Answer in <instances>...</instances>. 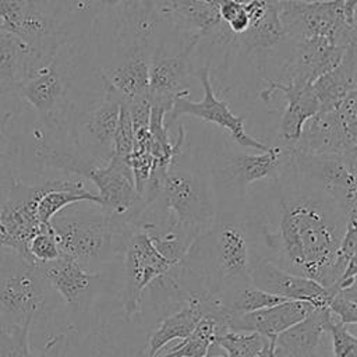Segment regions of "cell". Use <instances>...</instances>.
<instances>
[{
    "label": "cell",
    "instance_id": "6da1fadb",
    "mask_svg": "<svg viewBox=\"0 0 357 357\" xmlns=\"http://www.w3.org/2000/svg\"><path fill=\"white\" fill-rule=\"evenodd\" d=\"M244 208L261 261L324 287L335 284V255L350 218L331 197L297 176L287 158L275 178L247 194Z\"/></svg>",
    "mask_w": 357,
    "mask_h": 357
},
{
    "label": "cell",
    "instance_id": "7a4b0ae2",
    "mask_svg": "<svg viewBox=\"0 0 357 357\" xmlns=\"http://www.w3.org/2000/svg\"><path fill=\"white\" fill-rule=\"evenodd\" d=\"M258 262L255 234L243 202L216 211L212 225L195 237L169 273L187 298L206 301L251 283Z\"/></svg>",
    "mask_w": 357,
    "mask_h": 357
},
{
    "label": "cell",
    "instance_id": "3957f363",
    "mask_svg": "<svg viewBox=\"0 0 357 357\" xmlns=\"http://www.w3.org/2000/svg\"><path fill=\"white\" fill-rule=\"evenodd\" d=\"M74 205L50 220L61 255L89 272L120 271L127 241L135 227L124 215L100 206L82 209Z\"/></svg>",
    "mask_w": 357,
    "mask_h": 357
},
{
    "label": "cell",
    "instance_id": "277c9868",
    "mask_svg": "<svg viewBox=\"0 0 357 357\" xmlns=\"http://www.w3.org/2000/svg\"><path fill=\"white\" fill-rule=\"evenodd\" d=\"M141 202L167 213L192 240L208 229L216 216L211 174L198 165H188L184 149L169 166H158L152 172Z\"/></svg>",
    "mask_w": 357,
    "mask_h": 357
},
{
    "label": "cell",
    "instance_id": "5b68a950",
    "mask_svg": "<svg viewBox=\"0 0 357 357\" xmlns=\"http://www.w3.org/2000/svg\"><path fill=\"white\" fill-rule=\"evenodd\" d=\"M357 0H282L276 4L287 42L329 38L343 47L357 43Z\"/></svg>",
    "mask_w": 357,
    "mask_h": 357
},
{
    "label": "cell",
    "instance_id": "8992f818",
    "mask_svg": "<svg viewBox=\"0 0 357 357\" xmlns=\"http://www.w3.org/2000/svg\"><path fill=\"white\" fill-rule=\"evenodd\" d=\"M287 158L282 145L269 146L261 153L219 152L211 163L209 174L216 197V211L244 202L248 188L257 183L275 178Z\"/></svg>",
    "mask_w": 357,
    "mask_h": 357
},
{
    "label": "cell",
    "instance_id": "52a82bcc",
    "mask_svg": "<svg viewBox=\"0 0 357 357\" xmlns=\"http://www.w3.org/2000/svg\"><path fill=\"white\" fill-rule=\"evenodd\" d=\"M50 291L38 262L11 250L0 255V312L7 322L32 325L45 311Z\"/></svg>",
    "mask_w": 357,
    "mask_h": 357
},
{
    "label": "cell",
    "instance_id": "ba28073f",
    "mask_svg": "<svg viewBox=\"0 0 357 357\" xmlns=\"http://www.w3.org/2000/svg\"><path fill=\"white\" fill-rule=\"evenodd\" d=\"M0 29L21 39L40 67L67 40L52 0H0Z\"/></svg>",
    "mask_w": 357,
    "mask_h": 357
},
{
    "label": "cell",
    "instance_id": "9c48e42d",
    "mask_svg": "<svg viewBox=\"0 0 357 357\" xmlns=\"http://www.w3.org/2000/svg\"><path fill=\"white\" fill-rule=\"evenodd\" d=\"M38 266L50 289L77 315L88 314L106 296L121 294V269L89 272L64 255L50 262H38Z\"/></svg>",
    "mask_w": 357,
    "mask_h": 357
},
{
    "label": "cell",
    "instance_id": "30bf717a",
    "mask_svg": "<svg viewBox=\"0 0 357 357\" xmlns=\"http://www.w3.org/2000/svg\"><path fill=\"white\" fill-rule=\"evenodd\" d=\"M286 149L297 176L337 202L349 218L357 216V152L310 155Z\"/></svg>",
    "mask_w": 357,
    "mask_h": 357
},
{
    "label": "cell",
    "instance_id": "8fae6325",
    "mask_svg": "<svg viewBox=\"0 0 357 357\" xmlns=\"http://www.w3.org/2000/svg\"><path fill=\"white\" fill-rule=\"evenodd\" d=\"M103 96L85 107L75 109L71 121V139L75 148L96 167L113 156V138L123 98L100 78Z\"/></svg>",
    "mask_w": 357,
    "mask_h": 357
},
{
    "label": "cell",
    "instance_id": "7c38bea8",
    "mask_svg": "<svg viewBox=\"0 0 357 357\" xmlns=\"http://www.w3.org/2000/svg\"><path fill=\"white\" fill-rule=\"evenodd\" d=\"M289 149L310 155L357 152V91L335 109L310 119Z\"/></svg>",
    "mask_w": 357,
    "mask_h": 357
},
{
    "label": "cell",
    "instance_id": "4fadbf2b",
    "mask_svg": "<svg viewBox=\"0 0 357 357\" xmlns=\"http://www.w3.org/2000/svg\"><path fill=\"white\" fill-rule=\"evenodd\" d=\"M172 266L173 265L155 248L144 230L135 229L131 233L121 265L120 294L121 307L128 319L138 321L144 291L153 280L166 275Z\"/></svg>",
    "mask_w": 357,
    "mask_h": 357
},
{
    "label": "cell",
    "instance_id": "5bb4252c",
    "mask_svg": "<svg viewBox=\"0 0 357 357\" xmlns=\"http://www.w3.org/2000/svg\"><path fill=\"white\" fill-rule=\"evenodd\" d=\"M191 74L199 79L204 89V98L199 102L190 100L187 96L176 98L173 100L170 112L166 114L165 119L167 128L173 126L181 116H191L198 120L213 123L219 128H223L229 132L231 139L243 148H251L261 152L269 148L266 144L251 137L245 131L243 116L234 114L225 100L216 98L211 82V68L208 66L192 70Z\"/></svg>",
    "mask_w": 357,
    "mask_h": 357
},
{
    "label": "cell",
    "instance_id": "9a60e30c",
    "mask_svg": "<svg viewBox=\"0 0 357 357\" xmlns=\"http://www.w3.org/2000/svg\"><path fill=\"white\" fill-rule=\"evenodd\" d=\"M52 180L38 184H26L11 178L4 198H0V222L11 243V251L31 259L28 244L43 226L36 213L39 197L50 187Z\"/></svg>",
    "mask_w": 357,
    "mask_h": 357
},
{
    "label": "cell",
    "instance_id": "2e32d148",
    "mask_svg": "<svg viewBox=\"0 0 357 357\" xmlns=\"http://www.w3.org/2000/svg\"><path fill=\"white\" fill-rule=\"evenodd\" d=\"M201 36H188L181 52L170 54L163 50L160 40L155 45L149 63L148 98L149 102L160 103L172 109L173 100L190 93L185 81L190 75V54L198 45Z\"/></svg>",
    "mask_w": 357,
    "mask_h": 357
},
{
    "label": "cell",
    "instance_id": "e0dca14e",
    "mask_svg": "<svg viewBox=\"0 0 357 357\" xmlns=\"http://www.w3.org/2000/svg\"><path fill=\"white\" fill-rule=\"evenodd\" d=\"M290 43V57L276 81L300 86L312 85L317 78L335 68L347 49L329 38H307Z\"/></svg>",
    "mask_w": 357,
    "mask_h": 357
},
{
    "label": "cell",
    "instance_id": "ac0fdd59",
    "mask_svg": "<svg viewBox=\"0 0 357 357\" xmlns=\"http://www.w3.org/2000/svg\"><path fill=\"white\" fill-rule=\"evenodd\" d=\"M156 42L132 39L120 56L100 71L103 78L124 100L148 95L149 63Z\"/></svg>",
    "mask_w": 357,
    "mask_h": 357
},
{
    "label": "cell",
    "instance_id": "d6986e66",
    "mask_svg": "<svg viewBox=\"0 0 357 357\" xmlns=\"http://www.w3.org/2000/svg\"><path fill=\"white\" fill-rule=\"evenodd\" d=\"M85 178L93 183L98 188V206L105 211L128 216L138 208L141 197L135 190L134 176L128 160L113 155L106 165L89 169Z\"/></svg>",
    "mask_w": 357,
    "mask_h": 357
},
{
    "label": "cell",
    "instance_id": "ffe728a7",
    "mask_svg": "<svg viewBox=\"0 0 357 357\" xmlns=\"http://www.w3.org/2000/svg\"><path fill=\"white\" fill-rule=\"evenodd\" d=\"M251 283L278 297L293 301H307L317 308L326 307L332 291L318 282L290 273L272 262L261 261L251 273Z\"/></svg>",
    "mask_w": 357,
    "mask_h": 357
},
{
    "label": "cell",
    "instance_id": "44dd1931",
    "mask_svg": "<svg viewBox=\"0 0 357 357\" xmlns=\"http://www.w3.org/2000/svg\"><path fill=\"white\" fill-rule=\"evenodd\" d=\"M266 82L265 89L259 95L264 100H268L276 92H282L286 99L284 112L279 124V137L280 145L290 148L297 142L304 124L319 112L318 99L311 85L300 86L279 82L273 78H268Z\"/></svg>",
    "mask_w": 357,
    "mask_h": 357
},
{
    "label": "cell",
    "instance_id": "7402d4cb",
    "mask_svg": "<svg viewBox=\"0 0 357 357\" xmlns=\"http://www.w3.org/2000/svg\"><path fill=\"white\" fill-rule=\"evenodd\" d=\"M326 307L315 308L301 322L273 339L276 357H332L325 322Z\"/></svg>",
    "mask_w": 357,
    "mask_h": 357
},
{
    "label": "cell",
    "instance_id": "603a6c76",
    "mask_svg": "<svg viewBox=\"0 0 357 357\" xmlns=\"http://www.w3.org/2000/svg\"><path fill=\"white\" fill-rule=\"evenodd\" d=\"M315 308L317 307L307 301L286 300L248 314L230 315L227 319V331L255 332L268 339H275L282 332L301 322Z\"/></svg>",
    "mask_w": 357,
    "mask_h": 357
},
{
    "label": "cell",
    "instance_id": "cb8c5ba5",
    "mask_svg": "<svg viewBox=\"0 0 357 357\" xmlns=\"http://www.w3.org/2000/svg\"><path fill=\"white\" fill-rule=\"evenodd\" d=\"M159 21H166L187 36L213 35L220 25L218 7L198 0H149Z\"/></svg>",
    "mask_w": 357,
    "mask_h": 357
},
{
    "label": "cell",
    "instance_id": "d4e9b609",
    "mask_svg": "<svg viewBox=\"0 0 357 357\" xmlns=\"http://www.w3.org/2000/svg\"><path fill=\"white\" fill-rule=\"evenodd\" d=\"M311 88L319 103L318 113L335 109L351 92L357 91V43L350 45L340 63L317 78Z\"/></svg>",
    "mask_w": 357,
    "mask_h": 357
},
{
    "label": "cell",
    "instance_id": "484cf974",
    "mask_svg": "<svg viewBox=\"0 0 357 357\" xmlns=\"http://www.w3.org/2000/svg\"><path fill=\"white\" fill-rule=\"evenodd\" d=\"M205 311L206 303L204 300L190 298L178 310L162 318L149 333L145 357H155L167 343L185 339L195 329Z\"/></svg>",
    "mask_w": 357,
    "mask_h": 357
},
{
    "label": "cell",
    "instance_id": "4316f807",
    "mask_svg": "<svg viewBox=\"0 0 357 357\" xmlns=\"http://www.w3.org/2000/svg\"><path fill=\"white\" fill-rule=\"evenodd\" d=\"M31 49L17 36L0 29V92L15 93L18 85L36 68Z\"/></svg>",
    "mask_w": 357,
    "mask_h": 357
},
{
    "label": "cell",
    "instance_id": "83f0119b",
    "mask_svg": "<svg viewBox=\"0 0 357 357\" xmlns=\"http://www.w3.org/2000/svg\"><path fill=\"white\" fill-rule=\"evenodd\" d=\"M276 4L266 3L265 11L259 17L251 20L248 29L244 33L234 36L245 52L265 54L268 50L287 42L283 25L278 15Z\"/></svg>",
    "mask_w": 357,
    "mask_h": 357
},
{
    "label": "cell",
    "instance_id": "f1b7e54d",
    "mask_svg": "<svg viewBox=\"0 0 357 357\" xmlns=\"http://www.w3.org/2000/svg\"><path fill=\"white\" fill-rule=\"evenodd\" d=\"M212 300H215L219 304V307H222L230 315L248 314L286 301L282 297L269 294L255 287L252 283H245L233 287Z\"/></svg>",
    "mask_w": 357,
    "mask_h": 357
},
{
    "label": "cell",
    "instance_id": "f546056e",
    "mask_svg": "<svg viewBox=\"0 0 357 357\" xmlns=\"http://www.w3.org/2000/svg\"><path fill=\"white\" fill-rule=\"evenodd\" d=\"M229 357H257L269 339L255 332L229 331L215 340Z\"/></svg>",
    "mask_w": 357,
    "mask_h": 357
},
{
    "label": "cell",
    "instance_id": "4dcf8cb0",
    "mask_svg": "<svg viewBox=\"0 0 357 357\" xmlns=\"http://www.w3.org/2000/svg\"><path fill=\"white\" fill-rule=\"evenodd\" d=\"M31 325L4 324L0 326V357H33L29 346Z\"/></svg>",
    "mask_w": 357,
    "mask_h": 357
},
{
    "label": "cell",
    "instance_id": "1f68e13d",
    "mask_svg": "<svg viewBox=\"0 0 357 357\" xmlns=\"http://www.w3.org/2000/svg\"><path fill=\"white\" fill-rule=\"evenodd\" d=\"M332 357H357V339L349 325L340 322L329 311L325 322Z\"/></svg>",
    "mask_w": 357,
    "mask_h": 357
},
{
    "label": "cell",
    "instance_id": "d6a6232c",
    "mask_svg": "<svg viewBox=\"0 0 357 357\" xmlns=\"http://www.w3.org/2000/svg\"><path fill=\"white\" fill-rule=\"evenodd\" d=\"M326 308L344 325L356 326L357 324V291L356 284L332 293Z\"/></svg>",
    "mask_w": 357,
    "mask_h": 357
},
{
    "label": "cell",
    "instance_id": "836d02e7",
    "mask_svg": "<svg viewBox=\"0 0 357 357\" xmlns=\"http://www.w3.org/2000/svg\"><path fill=\"white\" fill-rule=\"evenodd\" d=\"M134 149V130L131 123V116L128 112L127 102L123 99L119 112V120L113 138V155L124 160H130Z\"/></svg>",
    "mask_w": 357,
    "mask_h": 357
},
{
    "label": "cell",
    "instance_id": "e575fe53",
    "mask_svg": "<svg viewBox=\"0 0 357 357\" xmlns=\"http://www.w3.org/2000/svg\"><path fill=\"white\" fill-rule=\"evenodd\" d=\"M28 252L31 258L35 262H50L61 257L60 248L57 245L54 233L49 226L42 229L38 234H35L29 244H28Z\"/></svg>",
    "mask_w": 357,
    "mask_h": 357
},
{
    "label": "cell",
    "instance_id": "d590c367",
    "mask_svg": "<svg viewBox=\"0 0 357 357\" xmlns=\"http://www.w3.org/2000/svg\"><path fill=\"white\" fill-rule=\"evenodd\" d=\"M40 357H77L70 333H59L49 339Z\"/></svg>",
    "mask_w": 357,
    "mask_h": 357
},
{
    "label": "cell",
    "instance_id": "8d00e7d4",
    "mask_svg": "<svg viewBox=\"0 0 357 357\" xmlns=\"http://www.w3.org/2000/svg\"><path fill=\"white\" fill-rule=\"evenodd\" d=\"M95 6L100 10H113L123 3V0H93Z\"/></svg>",
    "mask_w": 357,
    "mask_h": 357
},
{
    "label": "cell",
    "instance_id": "74e56055",
    "mask_svg": "<svg viewBox=\"0 0 357 357\" xmlns=\"http://www.w3.org/2000/svg\"><path fill=\"white\" fill-rule=\"evenodd\" d=\"M204 357H229V356L226 354V351L216 342H213L209 346V349H208V351H206V354Z\"/></svg>",
    "mask_w": 357,
    "mask_h": 357
},
{
    "label": "cell",
    "instance_id": "f35d334b",
    "mask_svg": "<svg viewBox=\"0 0 357 357\" xmlns=\"http://www.w3.org/2000/svg\"><path fill=\"white\" fill-rule=\"evenodd\" d=\"M13 117V112H0V134L4 130V127L7 126V123L10 121V119Z\"/></svg>",
    "mask_w": 357,
    "mask_h": 357
},
{
    "label": "cell",
    "instance_id": "ab89813d",
    "mask_svg": "<svg viewBox=\"0 0 357 357\" xmlns=\"http://www.w3.org/2000/svg\"><path fill=\"white\" fill-rule=\"evenodd\" d=\"M198 1H202V3H206V4H212V6H219V3L222 1V0H198Z\"/></svg>",
    "mask_w": 357,
    "mask_h": 357
},
{
    "label": "cell",
    "instance_id": "60d3db41",
    "mask_svg": "<svg viewBox=\"0 0 357 357\" xmlns=\"http://www.w3.org/2000/svg\"><path fill=\"white\" fill-rule=\"evenodd\" d=\"M268 357H276L275 353H273V339L269 340V354H268Z\"/></svg>",
    "mask_w": 357,
    "mask_h": 357
},
{
    "label": "cell",
    "instance_id": "b9f144b4",
    "mask_svg": "<svg viewBox=\"0 0 357 357\" xmlns=\"http://www.w3.org/2000/svg\"><path fill=\"white\" fill-rule=\"evenodd\" d=\"M265 3H272V4H276V3H279V1H282V0H264Z\"/></svg>",
    "mask_w": 357,
    "mask_h": 357
},
{
    "label": "cell",
    "instance_id": "7bdbcfd3",
    "mask_svg": "<svg viewBox=\"0 0 357 357\" xmlns=\"http://www.w3.org/2000/svg\"><path fill=\"white\" fill-rule=\"evenodd\" d=\"M0 233L1 234H6V231H4V227H3V225H1V222H0ZM7 236V234H6Z\"/></svg>",
    "mask_w": 357,
    "mask_h": 357
}]
</instances>
